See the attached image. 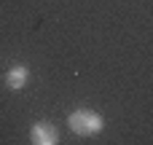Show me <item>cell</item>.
Segmentation results:
<instances>
[{
  "instance_id": "obj_1",
  "label": "cell",
  "mask_w": 153,
  "mask_h": 145,
  "mask_svg": "<svg viewBox=\"0 0 153 145\" xmlns=\"http://www.w3.org/2000/svg\"><path fill=\"white\" fill-rule=\"evenodd\" d=\"M102 126H105V121L94 110H75V113H70V129L75 135H81V137L97 135V132H102Z\"/></svg>"
},
{
  "instance_id": "obj_2",
  "label": "cell",
  "mask_w": 153,
  "mask_h": 145,
  "mask_svg": "<svg viewBox=\"0 0 153 145\" xmlns=\"http://www.w3.org/2000/svg\"><path fill=\"white\" fill-rule=\"evenodd\" d=\"M30 140H32L35 145H56V143H59V132H56V126H54V124L40 121V124H35V126H32Z\"/></svg>"
},
{
  "instance_id": "obj_3",
  "label": "cell",
  "mask_w": 153,
  "mask_h": 145,
  "mask_svg": "<svg viewBox=\"0 0 153 145\" xmlns=\"http://www.w3.org/2000/svg\"><path fill=\"white\" fill-rule=\"evenodd\" d=\"M27 78H30V70H27V67H11V70L5 73V83H8L11 89H22V86L27 83Z\"/></svg>"
}]
</instances>
